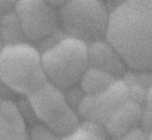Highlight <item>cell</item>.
<instances>
[{"label": "cell", "instance_id": "obj_4", "mask_svg": "<svg viewBox=\"0 0 152 140\" xmlns=\"http://www.w3.org/2000/svg\"><path fill=\"white\" fill-rule=\"evenodd\" d=\"M60 28L90 44L106 38L110 10L103 0H67L59 7Z\"/></svg>", "mask_w": 152, "mask_h": 140}, {"label": "cell", "instance_id": "obj_6", "mask_svg": "<svg viewBox=\"0 0 152 140\" xmlns=\"http://www.w3.org/2000/svg\"><path fill=\"white\" fill-rule=\"evenodd\" d=\"M128 99L127 83L123 78H118L101 92L85 95L76 112L83 120H91L105 125L112 113Z\"/></svg>", "mask_w": 152, "mask_h": 140}, {"label": "cell", "instance_id": "obj_18", "mask_svg": "<svg viewBox=\"0 0 152 140\" xmlns=\"http://www.w3.org/2000/svg\"><path fill=\"white\" fill-rule=\"evenodd\" d=\"M140 127L148 133L152 131V109L146 105L143 106Z\"/></svg>", "mask_w": 152, "mask_h": 140}, {"label": "cell", "instance_id": "obj_11", "mask_svg": "<svg viewBox=\"0 0 152 140\" xmlns=\"http://www.w3.org/2000/svg\"><path fill=\"white\" fill-rule=\"evenodd\" d=\"M0 38L5 46L28 42L20 18L15 10L2 15L0 18Z\"/></svg>", "mask_w": 152, "mask_h": 140}, {"label": "cell", "instance_id": "obj_2", "mask_svg": "<svg viewBox=\"0 0 152 140\" xmlns=\"http://www.w3.org/2000/svg\"><path fill=\"white\" fill-rule=\"evenodd\" d=\"M48 81L37 46L31 42L4 46L0 53V83L27 96Z\"/></svg>", "mask_w": 152, "mask_h": 140}, {"label": "cell", "instance_id": "obj_3", "mask_svg": "<svg viewBox=\"0 0 152 140\" xmlns=\"http://www.w3.org/2000/svg\"><path fill=\"white\" fill-rule=\"evenodd\" d=\"M48 81L63 90L79 84L89 67L88 44L69 35L41 52Z\"/></svg>", "mask_w": 152, "mask_h": 140}, {"label": "cell", "instance_id": "obj_16", "mask_svg": "<svg viewBox=\"0 0 152 140\" xmlns=\"http://www.w3.org/2000/svg\"><path fill=\"white\" fill-rule=\"evenodd\" d=\"M64 93H65V97H66V101H67L68 105L70 107L75 109V110H76V108H77V106L79 105L82 99L86 95L79 84L64 90Z\"/></svg>", "mask_w": 152, "mask_h": 140}, {"label": "cell", "instance_id": "obj_12", "mask_svg": "<svg viewBox=\"0 0 152 140\" xmlns=\"http://www.w3.org/2000/svg\"><path fill=\"white\" fill-rule=\"evenodd\" d=\"M115 78L103 70L89 66L83 73L79 85L86 95H96L107 88Z\"/></svg>", "mask_w": 152, "mask_h": 140}, {"label": "cell", "instance_id": "obj_15", "mask_svg": "<svg viewBox=\"0 0 152 140\" xmlns=\"http://www.w3.org/2000/svg\"><path fill=\"white\" fill-rule=\"evenodd\" d=\"M123 79L124 80V81L127 83V86H128L129 99L144 106L145 102H146L148 88L144 87L143 85L127 77H123Z\"/></svg>", "mask_w": 152, "mask_h": 140}, {"label": "cell", "instance_id": "obj_7", "mask_svg": "<svg viewBox=\"0 0 152 140\" xmlns=\"http://www.w3.org/2000/svg\"><path fill=\"white\" fill-rule=\"evenodd\" d=\"M35 115L44 124L56 119L68 107L64 90L48 81L27 96Z\"/></svg>", "mask_w": 152, "mask_h": 140}, {"label": "cell", "instance_id": "obj_26", "mask_svg": "<svg viewBox=\"0 0 152 140\" xmlns=\"http://www.w3.org/2000/svg\"><path fill=\"white\" fill-rule=\"evenodd\" d=\"M103 1H106V2H109V0H103Z\"/></svg>", "mask_w": 152, "mask_h": 140}, {"label": "cell", "instance_id": "obj_22", "mask_svg": "<svg viewBox=\"0 0 152 140\" xmlns=\"http://www.w3.org/2000/svg\"><path fill=\"white\" fill-rule=\"evenodd\" d=\"M46 1L48 2L51 6H53L56 8H59L67 1V0H46Z\"/></svg>", "mask_w": 152, "mask_h": 140}, {"label": "cell", "instance_id": "obj_20", "mask_svg": "<svg viewBox=\"0 0 152 140\" xmlns=\"http://www.w3.org/2000/svg\"><path fill=\"white\" fill-rule=\"evenodd\" d=\"M17 0H0V14L4 15L15 10Z\"/></svg>", "mask_w": 152, "mask_h": 140}, {"label": "cell", "instance_id": "obj_10", "mask_svg": "<svg viewBox=\"0 0 152 140\" xmlns=\"http://www.w3.org/2000/svg\"><path fill=\"white\" fill-rule=\"evenodd\" d=\"M28 135L18 105L0 95V139H25Z\"/></svg>", "mask_w": 152, "mask_h": 140}, {"label": "cell", "instance_id": "obj_14", "mask_svg": "<svg viewBox=\"0 0 152 140\" xmlns=\"http://www.w3.org/2000/svg\"><path fill=\"white\" fill-rule=\"evenodd\" d=\"M107 135L103 124L91 120H83L75 131L65 139H105Z\"/></svg>", "mask_w": 152, "mask_h": 140}, {"label": "cell", "instance_id": "obj_21", "mask_svg": "<svg viewBox=\"0 0 152 140\" xmlns=\"http://www.w3.org/2000/svg\"><path fill=\"white\" fill-rule=\"evenodd\" d=\"M146 106L149 107L152 109V85L148 88V91H147V97H146V102H145V104Z\"/></svg>", "mask_w": 152, "mask_h": 140}, {"label": "cell", "instance_id": "obj_27", "mask_svg": "<svg viewBox=\"0 0 152 140\" xmlns=\"http://www.w3.org/2000/svg\"><path fill=\"white\" fill-rule=\"evenodd\" d=\"M1 16H2V15H1V14H0V18H1Z\"/></svg>", "mask_w": 152, "mask_h": 140}, {"label": "cell", "instance_id": "obj_8", "mask_svg": "<svg viewBox=\"0 0 152 140\" xmlns=\"http://www.w3.org/2000/svg\"><path fill=\"white\" fill-rule=\"evenodd\" d=\"M89 66H92L122 78L127 72V64L117 49L105 38L88 44Z\"/></svg>", "mask_w": 152, "mask_h": 140}, {"label": "cell", "instance_id": "obj_19", "mask_svg": "<svg viewBox=\"0 0 152 140\" xmlns=\"http://www.w3.org/2000/svg\"><path fill=\"white\" fill-rule=\"evenodd\" d=\"M122 138L123 139H146V138L148 139V132L145 131L140 126L131 129Z\"/></svg>", "mask_w": 152, "mask_h": 140}, {"label": "cell", "instance_id": "obj_13", "mask_svg": "<svg viewBox=\"0 0 152 140\" xmlns=\"http://www.w3.org/2000/svg\"><path fill=\"white\" fill-rule=\"evenodd\" d=\"M80 118L76 110L69 106L56 119L47 125L56 135L65 139L78 128L81 123Z\"/></svg>", "mask_w": 152, "mask_h": 140}, {"label": "cell", "instance_id": "obj_24", "mask_svg": "<svg viewBox=\"0 0 152 140\" xmlns=\"http://www.w3.org/2000/svg\"><path fill=\"white\" fill-rule=\"evenodd\" d=\"M4 43H3V41H2V39H1V38H0V53H1V51H2V49H3V47H4Z\"/></svg>", "mask_w": 152, "mask_h": 140}, {"label": "cell", "instance_id": "obj_5", "mask_svg": "<svg viewBox=\"0 0 152 140\" xmlns=\"http://www.w3.org/2000/svg\"><path fill=\"white\" fill-rule=\"evenodd\" d=\"M15 11L28 42L38 43L60 28L56 7L46 0H17Z\"/></svg>", "mask_w": 152, "mask_h": 140}, {"label": "cell", "instance_id": "obj_9", "mask_svg": "<svg viewBox=\"0 0 152 140\" xmlns=\"http://www.w3.org/2000/svg\"><path fill=\"white\" fill-rule=\"evenodd\" d=\"M143 105L128 99L121 104L105 123L108 135L122 138L131 129L140 127Z\"/></svg>", "mask_w": 152, "mask_h": 140}, {"label": "cell", "instance_id": "obj_25", "mask_svg": "<svg viewBox=\"0 0 152 140\" xmlns=\"http://www.w3.org/2000/svg\"><path fill=\"white\" fill-rule=\"evenodd\" d=\"M148 139H152V131L148 133Z\"/></svg>", "mask_w": 152, "mask_h": 140}, {"label": "cell", "instance_id": "obj_1", "mask_svg": "<svg viewBox=\"0 0 152 140\" xmlns=\"http://www.w3.org/2000/svg\"><path fill=\"white\" fill-rule=\"evenodd\" d=\"M106 38L129 68L152 70V0H126L112 8Z\"/></svg>", "mask_w": 152, "mask_h": 140}, {"label": "cell", "instance_id": "obj_23", "mask_svg": "<svg viewBox=\"0 0 152 140\" xmlns=\"http://www.w3.org/2000/svg\"><path fill=\"white\" fill-rule=\"evenodd\" d=\"M124 1H126V0H109V2H108V3L111 5V9H112V8H114V7H115L121 5V4L124 3ZM111 9H110V10H111Z\"/></svg>", "mask_w": 152, "mask_h": 140}, {"label": "cell", "instance_id": "obj_17", "mask_svg": "<svg viewBox=\"0 0 152 140\" xmlns=\"http://www.w3.org/2000/svg\"><path fill=\"white\" fill-rule=\"evenodd\" d=\"M31 138L34 139H51V138H59L57 135H56L50 128L45 125H35L31 128L29 133Z\"/></svg>", "mask_w": 152, "mask_h": 140}]
</instances>
